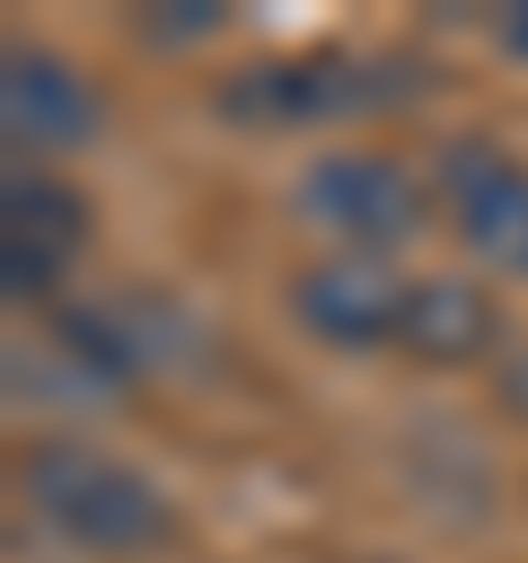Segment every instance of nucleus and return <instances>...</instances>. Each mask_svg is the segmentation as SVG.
<instances>
[{"instance_id": "obj_1", "label": "nucleus", "mask_w": 528, "mask_h": 563, "mask_svg": "<svg viewBox=\"0 0 528 563\" xmlns=\"http://www.w3.org/2000/svg\"><path fill=\"white\" fill-rule=\"evenodd\" d=\"M18 493L88 554H150L176 537V501L97 440H35L18 457Z\"/></svg>"}, {"instance_id": "obj_2", "label": "nucleus", "mask_w": 528, "mask_h": 563, "mask_svg": "<svg viewBox=\"0 0 528 563\" xmlns=\"http://www.w3.org/2000/svg\"><path fill=\"white\" fill-rule=\"evenodd\" d=\"M414 88H422L414 62L326 44V53H282V62L238 70L220 88V114L229 123H334V114H378V106H396Z\"/></svg>"}, {"instance_id": "obj_3", "label": "nucleus", "mask_w": 528, "mask_h": 563, "mask_svg": "<svg viewBox=\"0 0 528 563\" xmlns=\"http://www.w3.org/2000/svg\"><path fill=\"white\" fill-rule=\"evenodd\" d=\"M290 202H299L308 229L343 238V255H387V246H405L422 229V185L378 150H334V158L299 167Z\"/></svg>"}, {"instance_id": "obj_4", "label": "nucleus", "mask_w": 528, "mask_h": 563, "mask_svg": "<svg viewBox=\"0 0 528 563\" xmlns=\"http://www.w3.org/2000/svg\"><path fill=\"white\" fill-rule=\"evenodd\" d=\"M88 246V194L62 185L53 167H9L0 185V282L18 308L53 299V282L79 264Z\"/></svg>"}, {"instance_id": "obj_5", "label": "nucleus", "mask_w": 528, "mask_h": 563, "mask_svg": "<svg viewBox=\"0 0 528 563\" xmlns=\"http://www.w3.org/2000/svg\"><path fill=\"white\" fill-rule=\"evenodd\" d=\"M290 317L317 334V343H343V352H378V343H405V317H414V282L387 264V255H326L290 282Z\"/></svg>"}, {"instance_id": "obj_6", "label": "nucleus", "mask_w": 528, "mask_h": 563, "mask_svg": "<svg viewBox=\"0 0 528 563\" xmlns=\"http://www.w3.org/2000/svg\"><path fill=\"white\" fill-rule=\"evenodd\" d=\"M440 202L458 220V238L493 264L528 282V167L502 141H449L440 150Z\"/></svg>"}, {"instance_id": "obj_7", "label": "nucleus", "mask_w": 528, "mask_h": 563, "mask_svg": "<svg viewBox=\"0 0 528 563\" xmlns=\"http://www.w3.org/2000/svg\"><path fill=\"white\" fill-rule=\"evenodd\" d=\"M97 123H106V106L62 53L9 44V62H0V132H9L18 167H44L53 150H79Z\"/></svg>"}, {"instance_id": "obj_8", "label": "nucleus", "mask_w": 528, "mask_h": 563, "mask_svg": "<svg viewBox=\"0 0 528 563\" xmlns=\"http://www.w3.org/2000/svg\"><path fill=\"white\" fill-rule=\"evenodd\" d=\"M493 343V308L466 282H414V317H405V352L414 361H475Z\"/></svg>"}, {"instance_id": "obj_9", "label": "nucleus", "mask_w": 528, "mask_h": 563, "mask_svg": "<svg viewBox=\"0 0 528 563\" xmlns=\"http://www.w3.org/2000/svg\"><path fill=\"white\" fill-rule=\"evenodd\" d=\"M493 44H502V53H510V62H528V0H519V9H502V18H493Z\"/></svg>"}]
</instances>
